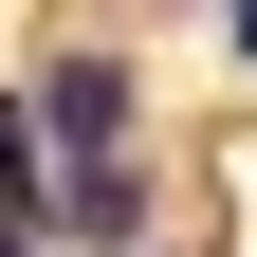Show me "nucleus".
Listing matches in <instances>:
<instances>
[{
  "instance_id": "nucleus-3",
  "label": "nucleus",
  "mask_w": 257,
  "mask_h": 257,
  "mask_svg": "<svg viewBox=\"0 0 257 257\" xmlns=\"http://www.w3.org/2000/svg\"><path fill=\"white\" fill-rule=\"evenodd\" d=\"M0 257H37V220H0Z\"/></svg>"
},
{
  "instance_id": "nucleus-2",
  "label": "nucleus",
  "mask_w": 257,
  "mask_h": 257,
  "mask_svg": "<svg viewBox=\"0 0 257 257\" xmlns=\"http://www.w3.org/2000/svg\"><path fill=\"white\" fill-rule=\"evenodd\" d=\"M37 202H55V147H37V110L0 92V220H37Z\"/></svg>"
},
{
  "instance_id": "nucleus-1",
  "label": "nucleus",
  "mask_w": 257,
  "mask_h": 257,
  "mask_svg": "<svg viewBox=\"0 0 257 257\" xmlns=\"http://www.w3.org/2000/svg\"><path fill=\"white\" fill-rule=\"evenodd\" d=\"M37 147H55V184H128V55H55V92H37Z\"/></svg>"
}]
</instances>
